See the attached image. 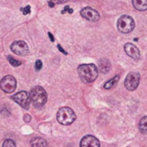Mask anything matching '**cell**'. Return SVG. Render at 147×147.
<instances>
[{"label": "cell", "mask_w": 147, "mask_h": 147, "mask_svg": "<svg viewBox=\"0 0 147 147\" xmlns=\"http://www.w3.org/2000/svg\"><path fill=\"white\" fill-rule=\"evenodd\" d=\"M20 10H21V11L23 12L24 15H28L30 12V5H27L24 8H21Z\"/></svg>", "instance_id": "obj_20"}, {"label": "cell", "mask_w": 147, "mask_h": 147, "mask_svg": "<svg viewBox=\"0 0 147 147\" xmlns=\"http://www.w3.org/2000/svg\"><path fill=\"white\" fill-rule=\"evenodd\" d=\"M57 48H58V49H59V51H60V52L63 53L64 55H67V51H65V50L61 48V46L60 44H57Z\"/></svg>", "instance_id": "obj_22"}, {"label": "cell", "mask_w": 147, "mask_h": 147, "mask_svg": "<svg viewBox=\"0 0 147 147\" xmlns=\"http://www.w3.org/2000/svg\"><path fill=\"white\" fill-rule=\"evenodd\" d=\"M8 60H9V62L11 63V65L13 66V67H18V66H20V65L22 64V62H21L20 61L14 59V58L11 57V55L8 56Z\"/></svg>", "instance_id": "obj_17"}, {"label": "cell", "mask_w": 147, "mask_h": 147, "mask_svg": "<svg viewBox=\"0 0 147 147\" xmlns=\"http://www.w3.org/2000/svg\"><path fill=\"white\" fill-rule=\"evenodd\" d=\"M56 119L60 124L63 125H69L75 122L76 115L70 107H62L57 112Z\"/></svg>", "instance_id": "obj_3"}, {"label": "cell", "mask_w": 147, "mask_h": 147, "mask_svg": "<svg viewBox=\"0 0 147 147\" xmlns=\"http://www.w3.org/2000/svg\"><path fill=\"white\" fill-rule=\"evenodd\" d=\"M3 147H16V143L12 139H6L3 143Z\"/></svg>", "instance_id": "obj_18"}, {"label": "cell", "mask_w": 147, "mask_h": 147, "mask_svg": "<svg viewBox=\"0 0 147 147\" xmlns=\"http://www.w3.org/2000/svg\"><path fill=\"white\" fill-rule=\"evenodd\" d=\"M51 1L55 4V5H59V4H63L67 2L68 0H51Z\"/></svg>", "instance_id": "obj_21"}, {"label": "cell", "mask_w": 147, "mask_h": 147, "mask_svg": "<svg viewBox=\"0 0 147 147\" xmlns=\"http://www.w3.org/2000/svg\"><path fill=\"white\" fill-rule=\"evenodd\" d=\"M117 27H118V30L121 33L127 34L133 30L135 27V23H134V20L131 17L125 15L119 18L117 22Z\"/></svg>", "instance_id": "obj_4"}, {"label": "cell", "mask_w": 147, "mask_h": 147, "mask_svg": "<svg viewBox=\"0 0 147 147\" xmlns=\"http://www.w3.org/2000/svg\"><path fill=\"white\" fill-rule=\"evenodd\" d=\"M119 81V75L118 76H115L113 78H112L111 80H109L107 82L105 83L104 88L105 89H111V88H114L117 85V83H118Z\"/></svg>", "instance_id": "obj_15"}, {"label": "cell", "mask_w": 147, "mask_h": 147, "mask_svg": "<svg viewBox=\"0 0 147 147\" xmlns=\"http://www.w3.org/2000/svg\"><path fill=\"white\" fill-rule=\"evenodd\" d=\"M124 49H125L126 55L134 60H138L140 56V53H139L138 49L132 43H130V42L125 43L124 46Z\"/></svg>", "instance_id": "obj_11"}, {"label": "cell", "mask_w": 147, "mask_h": 147, "mask_svg": "<svg viewBox=\"0 0 147 147\" xmlns=\"http://www.w3.org/2000/svg\"><path fill=\"white\" fill-rule=\"evenodd\" d=\"M80 147H100V141L92 135H87L81 140Z\"/></svg>", "instance_id": "obj_10"}, {"label": "cell", "mask_w": 147, "mask_h": 147, "mask_svg": "<svg viewBox=\"0 0 147 147\" xmlns=\"http://www.w3.org/2000/svg\"><path fill=\"white\" fill-rule=\"evenodd\" d=\"M68 10H69V6H68V5H66V6L64 7V9L62 10L61 14H65L66 12H67V11H68Z\"/></svg>", "instance_id": "obj_24"}, {"label": "cell", "mask_w": 147, "mask_h": 147, "mask_svg": "<svg viewBox=\"0 0 147 147\" xmlns=\"http://www.w3.org/2000/svg\"><path fill=\"white\" fill-rule=\"evenodd\" d=\"M48 35H49V37L50 38V41H51L52 42H55V38H54V36H53V35H52L50 32H49Z\"/></svg>", "instance_id": "obj_25"}, {"label": "cell", "mask_w": 147, "mask_h": 147, "mask_svg": "<svg viewBox=\"0 0 147 147\" xmlns=\"http://www.w3.org/2000/svg\"><path fill=\"white\" fill-rule=\"evenodd\" d=\"M42 61L41 60H37L36 61V63H35V68H36V71H39V70L42 69Z\"/></svg>", "instance_id": "obj_19"}, {"label": "cell", "mask_w": 147, "mask_h": 147, "mask_svg": "<svg viewBox=\"0 0 147 147\" xmlns=\"http://www.w3.org/2000/svg\"><path fill=\"white\" fill-rule=\"evenodd\" d=\"M32 147H47V142L42 138H33L30 141Z\"/></svg>", "instance_id": "obj_14"}, {"label": "cell", "mask_w": 147, "mask_h": 147, "mask_svg": "<svg viewBox=\"0 0 147 147\" xmlns=\"http://www.w3.org/2000/svg\"><path fill=\"white\" fill-rule=\"evenodd\" d=\"M99 68L100 70L101 73L103 74H107L110 71L111 69V64L110 61L107 59H101L99 61Z\"/></svg>", "instance_id": "obj_13"}, {"label": "cell", "mask_w": 147, "mask_h": 147, "mask_svg": "<svg viewBox=\"0 0 147 147\" xmlns=\"http://www.w3.org/2000/svg\"><path fill=\"white\" fill-rule=\"evenodd\" d=\"M140 75L138 72H131L129 73L125 80V87L129 91H134L139 84Z\"/></svg>", "instance_id": "obj_6"}, {"label": "cell", "mask_w": 147, "mask_h": 147, "mask_svg": "<svg viewBox=\"0 0 147 147\" xmlns=\"http://www.w3.org/2000/svg\"><path fill=\"white\" fill-rule=\"evenodd\" d=\"M133 7L140 11L147 10V0H132Z\"/></svg>", "instance_id": "obj_12"}, {"label": "cell", "mask_w": 147, "mask_h": 147, "mask_svg": "<svg viewBox=\"0 0 147 147\" xmlns=\"http://www.w3.org/2000/svg\"><path fill=\"white\" fill-rule=\"evenodd\" d=\"M11 49L18 55H27L30 52L29 46L24 41H16L11 45Z\"/></svg>", "instance_id": "obj_8"}, {"label": "cell", "mask_w": 147, "mask_h": 147, "mask_svg": "<svg viewBox=\"0 0 147 147\" xmlns=\"http://www.w3.org/2000/svg\"><path fill=\"white\" fill-rule=\"evenodd\" d=\"M79 77L84 83H92L98 77V67L93 64H82L78 67Z\"/></svg>", "instance_id": "obj_1"}, {"label": "cell", "mask_w": 147, "mask_h": 147, "mask_svg": "<svg viewBox=\"0 0 147 147\" xmlns=\"http://www.w3.org/2000/svg\"><path fill=\"white\" fill-rule=\"evenodd\" d=\"M81 15L85 19L91 21V22H96L100 19V14L99 12L91 8V7H85L81 11Z\"/></svg>", "instance_id": "obj_9"}, {"label": "cell", "mask_w": 147, "mask_h": 147, "mask_svg": "<svg viewBox=\"0 0 147 147\" xmlns=\"http://www.w3.org/2000/svg\"><path fill=\"white\" fill-rule=\"evenodd\" d=\"M49 6L50 7V8H53L54 6H55V4L51 1V0H50V1L49 2Z\"/></svg>", "instance_id": "obj_26"}, {"label": "cell", "mask_w": 147, "mask_h": 147, "mask_svg": "<svg viewBox=\"0 0 147 147\" xmlns=\"http://www.w3.org/2000/svg\"><path fill=\"white\" fill-rule=\"evenodd\" d=\"M73 11H73V9H70V8H69V10H68V11H67V12H68V13H70V14H72V13H73Z\"/></svg>", "instance_id": "obj_27"}, {"label": "cell", "mask_w": 147, "mask_h": 147, "mask_svg": "<svg viewBox=\"0 0 147 147\" xmlns=\"http://www.w3.org/2000/svg\"><path fill=\"white\" fill-rule=\"evenodd\" d=\"M139 130L143 134H147V116L141 119L139 122Z\"/></svg>", "instance_id": "obj_16"}, {"label": "cell", "mask_w": 147, "mask_h": 147, "mask_svg": "<svg viewBox=\"0 0 147 147\" xmlns=\"http://www.w3.org/2000/svg\"><path fill=\"white\" fill-rule=\"evenodd\" d=\"M30 120H31V116H30V114H25V115H24V121L28 123V122H30Z\"/></svg>", "instance_id": "obj_23"}, {"label": "cell", "mask_w": 147, "mask_h": 147, "mask_svg": "<svg viewBox=\"0 0 147 147\" xmlns=\"http://www.w3.org/2000/svg\"><path fill=\"white\" fill-rule=\"evenodd\" d=\"M12 99L15 102H17L20 107L28 110L30 106V94L26 91H21L12 96Z\"/></svg>", "instance_id": "obj_7"}, {"label": "cell", "mask_w": 147, "mask_h": 147, "mask_svg": "<svg viewBox=\"0 0 147 147\" xmlns=\"http://www.w3.org/2000/svg\"><path fill=\"white\" fill-rule=\"evenodd\" d=\"M0 88L6 94L13 93L17 88V81L12 76H5L0 81Z\"/></svg>", "instance_id": "obj_5"}, {"label": "cell", "mask_w": 147, "mask_h": 147, "mask_svg": "<svg viewBox=\"0 0 147 147\" xmlns=\"http://www.w3.org/2000/svg\"><path fill=\"white\" fill-rule=\"evenodd\" d=\"M30 99L36 107H42L47 102V93L42 87L36 86L30 92Z\"/></svg>", "instance_id": "obj_2"}]
</instances>
